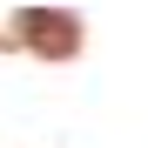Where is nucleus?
Wrapping results in <instances>:
<instances>
[{"instance_id":"nucleus-1","label":"nucleus","mask_w":148,"mask_h":148,"mask_svg":"<svg viewBox=\"0 0 148 148\" xmlns=\"http://www.w3.org/2000/svg\"><path fill=\"white\" fill-rule=\"evenodd\" d=\"M20 40H34L47 61H67L74 47H81V27H74L67 14H54V7H27L20 14Z\"/></svg>"}]
</instances>
